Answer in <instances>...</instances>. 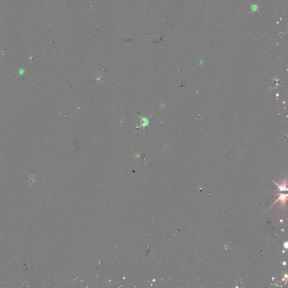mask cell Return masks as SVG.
<instances>
[{"instance_id":"1","label":"cell","mask_w":288,"mask_h":288,"mask_svg":"<svg viewBox=\"0 0 288 288\" xmlns=\"http://www.w3.org/2000/svg\"><path fill=\"white\" fill-rule=\"evenodd\" d=\"M140 126L137 127V128H145L146 127H148L149 125V117H140Z\"/></svg>"}]
</instances>
